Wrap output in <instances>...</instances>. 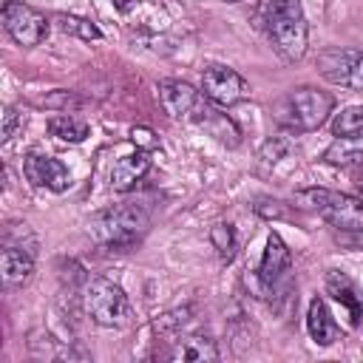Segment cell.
<instances>
[{"label":"cell","mask_w":363,"mask_h":363,"mask_svg":"<svg viewBox=\"0 0 363 363\" xmlns=\"http://www.w3.org/2000/svg\"><path fill=\"white\" fill-rule=\"evenodd\" d=\"M196 128H201L207 136H213L216 142H221V145H227V147H235V145L241 142V133H238V128L233 125V119H230L227 113H218L216 108H207V113L201 116V122H199Z\"/></svg>","instance_id":"cell-17"},{"label":"cell","mask_w":363,"mask_h":363,"mask_svg":"<svg viewBox=\"0 0 363 363\" xmlns=\"http://www.w3.org/2000/svg\"><path fill=\"white\" fill-rule=\"evenodd\" d=\"M147 224H150V213L142 204L128 201V204H116V207L94 216L88 224V233L99 247L130 250L147 233Z\"/></svg>","instance_id":"cell-3"},{"label":"cell","mask_w":363,"mask_h":363,"mask_svg":"<svg viewBox=\"0 0 363 363\" xmlns=\"http://www.w3.org/2000/svg\"><path fill=\"white\" fill-rule=\"evenodd\" d=\"M113 3H116V9H119V11H128V9L133 6V0H113Z\"/></svg>","instance_id":"cell-28"},{"label":"cell","mask_w":363,"mask_h":363,"mask_svg":"<svg viewBox=\"0 0 363 363\" xmlns=\"http://www.w3.org/2000/svg\"><path fill=\"white\" fill-rule=\"evenodd\" d=\"M306 332H309L312 343H318V346H332L340 337V329H337L335 318L329 315L323 298H312L309 301V309H306Z\"/></svg>","instance_id":"cell-14"},{"label":"cell","mask_w":363,"mask_h":363,"mask_svg":"<svg viewBox=\"0 0 363 363\" xmlns=\"http://www.w3.org/2000/svg\"><path fill=\"white\" fill-rule=\"evenodd\" d=\"M332 133L335 136H354L363 133V105H349L332 119Z\"/></svg>","instance_id":"cell-21"},{"label":"cell","mask_w":363,"mask_h":363,"mask_svg":"<svg viewBox=\"0 0 363 363\" xmlns=\"http://www.w3.org/2000/svg\"><path fill=\"white\" fill-rule=\"evenodd\" d=\"M292 204L309 213H318L323 221H329L337 230L346 233H363V199L326 190V187H306L292 196Z\"/></svg>","instance_id":"cell-4"},{"label":"cell","mask_w":363,"mask_h":363,"mask_svg":"<svg viewBox=\"0 0 363 363\" xmlns=\"http://www.w3.org/2000/svg\"><path fill=\"white\" fill-rule=\"evenodd\" d=\"M82 303L88 318L105 329H125L133 323V306L128 295L122 292V286H116L108 278H91L85 284Z\"/></svg>","instance_id":"cell-5"},{"label":"cell","mask_w":363,"mask_h":363,"mask_svg":"<svg viewBox=\"0 0 363 363\" xmlns=\"http://www.w3.org/2000/svg\"><path fill=\"white\" fill-rule=\"evenodd\" d=\"M252 20L284 62L303 60L309 45V28L301 0H258Z\"/></svg>","instance_id":"cell-1"},{"label":"cell","mask_w":363,"mask_h":363,"mask_svg":"<svg viewBox=\"0 0 363 363\" xmlns=\"http://www.w3.org/2000/svg\"><path fill=\"white\" fill-rule=\"evenodd\" d=\"M11 3H17V0H3V6H11Z\"/></svg>","instance_id":"cell-29"},{"label":"cell","mask_w":363,"mask_h":363,"mask_svg":"<svg viewBox=\"0 0 363 363\" xmlns=\"http://www.w3.org/2000/svg\"><path fill=\"white\" fill-rule=\"evenodd\" d=\"M45 105H48V108H60L62 113H65V111L71 113V108H82L85 99L77 96V94H68V91H54L51 96H45Z\"/></svg>","instance_id":"cell-23"},{"label":"cell","mask_w":363,"mask_h":363,"mask_svg":"<svg viewBox=\"0 0 363 363\" xmlns=\"http://www.w3.org/2000/svg\"><path fill=\"white\" fill-rule=\"evenodd\" d=\"M130 139H133V145H139L142 150H156V147H159V139L153 136L150 128H133V130H130Z\"/></svg>","instance_id":"cell-25"},{"label":"cell","mask_w":363,"mask_h":363,"mask_svg":"<svg viewBox=\"0 0 363 363\" xmlns=\"http://www.w3.org/2000/svg\"><path fill=\"white\" fill-rule=\"evenodd\" d=\"M289 267H292V258H289V250L284 244V238L278 233H269L267 235V250L258 261V269H255V292L261 298H269V301H278V298H289L292 292V281H289Z\"/></svg>","instance_id":"cell-6"},{"label":"cell","mask_w":363,"mask_h":363,"mask_svg":"<svg viewBox=\"0 0 363 363\" xmlns=\"http://www.w3.org/2000/svg\"><path fill=\"white\" fill-rule=\"evenodd\" d=\"M255 213L264 216V218H284V216H286V213H284V204H281V201H269V199L258 201V204H255Z\"/></svg>","instance_id":"cell-26"},{"label":"cell","mask_w":363,"mask_h":363,"mask_svg":"<svg viewBox=\"0 0 363 363\" xmlns=\"http://www.w3.org/2000/svg\"><path fill=\"white\" fill-rule=\"evenodd\" d=\"M170 357L173 360H218V349H216V340H210L207 335H187L176 343Z\"/></svg>","instance_id":"cell-18"},{"label":"cell","mask_w":363,"mask_h":363,"mask_svg":"<svg viewBox=\"0 0 363 363\" xmlns=\"http://www.w3.org/2000/svg\"><path fill=\"white\" fill-rule=\"evenodd\" d=\"M60 31H65V34H74V37H79V40H102V31L91 23V20H85V17H74V14H54V20H51Z\"/></svg>","instance_id":"cell-20"},{"label":"cell","mask_w":363,"mask_h":363,"mask_svg":"<svg viewBox=\"0 0 363 363\" xmlns=\"http://www.w3.org/2000/svg\"><path fill=\"white\" fill-rule=\"evenodd\" d=\"M318 71L335 85L363 94V51L357 48H326L318 54Z\"/></svg>","instance_id":"cell-9"},{"label":"cell","mask_w":363,"mask_h":363,"mask_svg":"<svg viewBox=\"0 0 363 363\" xmlns=\"http://www.w3.org/2000/svg\"><path fill=\"white\" fill-rule=\"evenodd\" d=\"M221 3H241V0H221Z\"/></svg>","instance_id":"cell-30"},{"label":"cell","mask_w":363,"mask_h":363,"mask_svg":"<svg viewBox=\"0 0 363 363\" xmlns=\"http://www.w3.org/2000/svg\"><path fill=\"white\" fill-rule=\"evenodd\" d=\"M323 162L326 164H337V167H363V133L337 136L326 147Z\"/></svg>","instance_id":"cell-16"},{"label":"cell","mask_w":363,"mask_h":363,"mask_svg":"<svg viewBox=\"0 0 363 363\" xmlns=\"http://www.w3.org/2000/svg\"><path fill=\"white\" fill-rule=\"evenodd\" d=\"M335 108V96L318 88H292L284 96H278L269 108L275 125H281L289 133H309L318 130Z\"/></svg>","instance_id":"cell-2"},{"label":"cell","mask_w":363,"mask_h":363,"mask_svg":"<svg viewBox=\"0 0 363 363\" xmlns=\"http://www.w3.org/2000/svg\"><path fill=\"white\" fill-rule=\"evenodd\" d=\"M326 292L332 295L335 303H340V309H346L349 326H357V320L363 315V301H360L357 286L349 281V275H343L340 269H329L326 272Z\"/></svg>","instance_id":"cell-13"},{"label":"cell","mask_w":363,"mask_h":363,"mask_svg":"<svg viewBox=\"0 0 363 363\" xmlns=\"http://www.w3.org/2000/svg\"><path fill=\"white\" fill-rule=\"evenodd\" d=\"M159 91V102L164 108V113L176 122H190V125H199L201 116L207 113V96L201 91H196L190 82L184 79H162L156 85Z\"/></svg>","instance_id":"cell-7"},{"label":"cell","mask_w":363,"mask_h":363,"mask_svg":"<svg viewBox=\"0 0 363 363\" xmlns=\"http://www.w3.org/2000/svg\"><path fill=\"white\" fill-rule=\"evenodd\" d=\"M201 94L218 105V108H230V105H238L241 99L250 96V82L230 65H207L201 71Z\"/></svg>","instance_id":"cell-8"},{"label":"cell","mask_w":363,"mask_h":363,"mask_svg":"<svg viewBox=\"0 0 363 363\" xmlns=\"http://www.w3.org/2000/svg\"><path fill=\"white\" fill-rule=\"evenodd\" d=\"M31 247L6 241L3 255H0V281L6 289H17V286L28 284V278L34 272V250Z\"/></svg>","instance_id":"cell-12"},{"label":"cell","mask_w":363,"mask_h":363,"mask_svg":"<svg viewBox=\"0 0 363 363\" xmlns=\"http://www.w3.org/2000/svg\"><path fill=\"white\" fill-rule=\"evenodd\" d=\"M48 133L57 136L60 142L79 145V142L88 139L91 128H88V122H82V119H77V116H71V113H57V116L48 119Z\"/></svg>","instance_id":"cell-19"},{"label":"cell","mask_w":363,"mask_h":363,"mask_svg":"<svg viewBox=\"0 0 363 363\" xmlns=\"http://www.w3.org/2000/svg\"><path fill=\"white\" fill-rule=\"evenodd\" d=\"M0 20H3V28L9 31V37L23 45V48H31V45H40L48 34V20L45 14H40L37 9L26 6V3H11V6H3L0 11Z\"/></svg>","instance_id":"cell-10"},{"label":"cell","mask_w":363,"mask_h":363,"mask_svg":"<svg viewBox=\"0 0 363 363\" xmlns=\"http://www.w3.org/2000/svg\"><path fill=\"white\" fill-rule=\"evenodd\" d=\"M284 153H286V142L269 139V142L264 145V150H261V159H264V162H278Z\"/></svg>","instance_id":"cell-27"},{"label":"cell","mask_w":363,"mask_h":363,"mask_svg":"<svg viewBox=\"0 0 363 363\" xmlns=\"http://www.w3.org/2000/svg\"><path fill=\"white\" fill-rule=\"evenodd\" d=\"M150 170V159H147V150H136V153H128L122 156L113 170H111V187L116 193H128L130 187H136V182Z\"/></svg>","instance_id":"cell-15"},{"label":"cell","mask_w":363,"mask_h":363,"mask_svg":"<svg viewBox=\"0 0 363 363\" xmlns=\"http://www.w3.org/2000/svg\"><path fill=\"white\" fill-rule=\"evenodd\" d=\"M23 173H26V179H28L34 187H45V190H51V193H62V190H68V184H71L68 167H65L60 159L43 156V153H37V150H31V153L23 159Z\"/></svg>","instance_id":"cell-11"},{"label":"cell","mask_w":363,"mask_h":363,"mask_svg":"<svg viewBox=\"0 0 363 363\" xmlns=\"http://www.w3.org/2000/svg\"><path fill=\"white\" fill-rule=\"evenodd\" d=\"M210 241H213V247H216V252H218L221 261H230V258L235 255L238 241H235V230H233V224H224V221L213 224V230H210Z\"/></svg>","instance_id":"cell-22"},{"label":"cell","mask_w":363,"mask_h":363,"mask_svg":"<svg viewBox=\"0 0 363 363\" xmlns=\"http://www.w3.org/2000/svg\"><path fill=\"white\" fill-rule=\"evenodd\" d=\"M17 128H23V113H20L17 108L6 105V108H3V130H0V139L9 142V139L17 133Z\"/></svg>","instance_id":"cell-24"}]
</instances>
